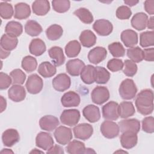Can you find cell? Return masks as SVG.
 I'll return each mask as SVG.
<instances>
[{
    "instance_id": "1",
    "label": "cell",
    "mask_w": 154,
    "mask_h": 154,
    "mask_svg": "<svg viewBox=\"0 0 154 154\" xmlns=\"http://www.w3.org/2000/svg\"><path fill=\"white\" fill-rule=\"evenodd\" d=\"M135 104L138 112L141 114H150L153 111V91L150 89L142 90L136 96Z\"/></svg>"
},
{
    "instance_id": "2",
    "label": "cell",
    "mask_w": 154,
    "mask_h": 154,
    "mask_svg": "<svg viewBox=\"0 0 154 154\" xmlns=\"http://www.w3.org/2000/svg\"><path fill=\"white\" fill-rule=\"evenodd\" d=\"M119 92L120 97L125 100H131L135 97L137 88L134 81L131 79H125L120 85Z\"/></svg>"
},
{
    "instance_id": "3",
    "label": "cell",
    "mask_w": 154,
    "mask_h": 154,
    "mask_svg": "<svg viewBox=\"0 0 154 154\" xmlns=\"http://www.w3.org/2000/svg\"><path fill=\"white\" fill-rule=\"evenodd\" d=\"M80 112L76 109H64L61 116V122L69 126H74L77 125L80 119Z\"/></svg>"
},
{
    "instance_id": "4",
    "label": "cell",
    "mask_w": 154,
    "mask_h": 154,
    "mask_svg": "<svg viewBox=\"0 0 154 154\" xmlns=\"http://www.w3.org/2000/svg\"><path fill=\"white\" fill-rule=\"evenodd\" d=\"M100 130L103 136L108 139L117 137L120 132L119 125L111 120H105L100 125Z\"/></svg>"
},
{
    "instance_id": "5",
    "label": "cell",
    "mask_w": 154,
    "mask_h": 154,
    "mask_svg": "<svg viewBox=\"0 0 154 154\" xmlns=\"http://www.w3.org/2000/svg\"><path fill=\"white\" fill-rule=\"evenodd\" d=\"M25 87L28 93L35 94L42 91L43 87V82L41 77L37 74H32L28 76Z\"/></svg>"
},
{
    "instance_id": "6",
    "label": "cell",
    "mask_w": 154,
    "mask_h": 154,
    "mask_svg": "<svg viewBox=\"0 0 154 154\" xmlns=\"http://www.w3.org/2000/svg\"><path fill=\"white\" fill-rule=\"evenodd\" d=\"M54 135L57 142L61 145L67 144L73 138L72 129L64 126H60L57 128Z\"/></svg>"
},
{
    "instance_id": "7",
    "label": "cell",
    "mask_w": 154,
    "mask_h": 154,
    "mask_svg": "<svg viewBox=\"0 0 154 154\" xmlns=\"http://www.w3.org/2000/svg\"><path fill=\"white\" fill-rule=\"evenodd\" d=\"M73 131L76 138L84 141L91 137L93 133V128L89 123H82L75 126Z\"/></svg>"
},
{
    "instance_id": "8",
    "label": "cell",
    "mask_w": 154,
    "mask_h": 154,
    "mask_svg": "<svg viewBox=\"0 0 154 154\" xmlns=\"http://www.w3.org/2000/svg\"><path fill=\"white\" fill-rule=\"evenodd\" d=\"M91 98L93 103L102 105L109 99L108 89L104 86H97L91 91Z\"/></svg>"
},
{
    "instance_id": "9",
    "label": "cell",
    "mask_w": 154,
    "mask_h": 154,
    "mask_svg": "<svg viewBox=\"0 0 154 154\" xmlns=\"http://www.w3.org/2000/svg\"><path fill=\"white\" fill-rule=\"evenodd\" d=\"M93 28L98 35L106 36L112 32L113 26L110 21L106 19H101L94 22L93 25Z\"/></svg>"
},
{
    "instance_id": "10",
    "label": "cell",
    "mask_w": 154,
    "mask_h": 154,
    "mask_svg": "<svg viewBox=\"0 0 154 154\" xmlns=\"http://www.w3.org/2000/svg\"><path fill=\"white\" fill-rule=\"evenodd\" d=\"M71 85L70 78L66 73H60L52 79L54 88L60 92L67 90Z\"/></svg>"
},
{
    "instance_id": "11",
    "label": "cell",
    "mask_w": 154,
    "mask_h": 154,
    "mask_svg": "<svg viewBox=\"0 0 154 154\" xmlns=\"http://www.w3.org/2000/svg\"><path fill=\"white\" fill-rule=\"evenodd\" d=\"M119 104L114 101H110L102 106V116L105 120H116L119 116L118 113Z\"/></svg>"
},
{
    "instance_id": "12",
    "label": "cell",
    "mask_w": 154,
    "mask_h": 154,
    "mask_svg": "<svg viewBox=\"0 0 154 154\" xmlns=\"http://www.w3.org/2000/svg\"><path fill=\"white\" fill-rule=\"evenodd\" d=\"M54 144L53 138L50 134L45 132H39L35 138V145L37 147L45 150H49Z\"/></svg>"
},
{
    "instance_id": "13",
    "label": "cell",
    "mask_w": 154,
    "mask_h": 154,
    "mask_svg": "<svg viewBox=\"0 0 154 154\" xmlns=\"http://www.w3.org/2000/svg\"><path fill=\"white\" fill-rule=\"evenodd\" d=\"M107 56V51L103 47L96 46L91 49L88 54L89 61L94 64H97L104 60Z\"/></svg>"
},
{
    "instance_id": "14",
    "label": "cell",
    "mask_w": 154,
    "mask_h": 154,
    "mask_svg": "<svg viewBox=\"0 0 154 154\" xmlns=\"http://www.w3.org/2000/svg\"><path fill=\"white\" fill-rule=\"evenodd\" d=\"M19 140V134L15 129H7L2 134V141L5 146L12 147Z\"/></svg>"
},
{
    "instance_id": "15",
    "label": "cell",
    "mask_w": 154,
    "mask_h": 154,
    "mask_svg": "<svg viewBox=\"0 0 154 154\" xmlns=\"http://www.w3.org/2000/svg\"><path fill=\"white\" fill-rule=\"evenodd\" d=\"M120 132L131 131L138 134L140 130V122L137 119H125L119 122Z\"/></svg>"
},
{
    "instance_id": "16",
    "label": "cell",
    "mask_w": 154,
    "mask_h": 154,
    "mask_svg": "<svg viewBox=\"0 0 154 154\" xmlns=\"http://www.w3.org/2000/svg\"><path fill=\"white\" fill-rule=\"evenodd\" d=\"M120 141L122 146L124 149H131L134 147L137 144V134L131 131L123 132L120 136Z\"/></svg>"
},
{
    "instance_id": "17",
    "label": "cell",
    "mask_w": 154,
    "mask_h": 154,
    "mask_svg": "<svg viewBox=\"0 0 154 154\" xmlns=\"http://www.w3.org/2000/svg\"><path fill=\"white\" fill-rule=\"evenodd\" d=\"M80 101L79 95L73 91L65 93L61 98V104L63 106L67 108L78 106L80 103Z\"/></svg>"
},
{
    "instance_id": "18",
    "label": "cell",
    "mask_w": 154,
    "mask_h": 154,
    "mask_svg": "<svg viewBox=\"0 0 154 154\" xmlns=\"http://www.w3.org/2000/svg\"><path fill=\"white\" fill-rule=\"evenodd\" d=\"M8 96L10 100L14 102H21L25 98V89L20 85L14 84L8 89Z\"/></svg>"
},
{
    "instance_id": "19",
    "label": "cell",
    "mask_w": 154,
    "mask_h": 154,
    "mask_svg": "<svg viewBox=\"0 0 154 154\" xmlns=\"http://www.w3.org/2000/svg\"><path fill=\"white\" fill-rule=\"evenodd\" d=\"M85 63L80 59L75 58L69 60L66 64L67 72L72 76H78L85 67Z\"/></svg>"
},
{
    "instance_id": "20",
    "label": "cell",
    "mask_w": 154,
    "mask_h": 154,
    "mask_svg": "<svg viewBox=\"0 0 154 154\" xmlns=\"http://www.w3.org/2000/svg\"><path fill=\"white\" fill-rule=\"evenodd\" d=\"M39 125L42 129L51 132L55 129L59 125V120L57 117L52 115H46L39 120Z\"/></svg>"
},
{
    "instance_id": "21",
    "label": "cell",
    "mask_w": 154,
    "mask_h": 154,
    "mask_svg": "<svg viewBox=\"0 0 154 154\" xmlns=\"http://www.w3.org/2000/svg\"><path fill=\"white\" fill-rule=\"evenodd\" d=\"M82 114L87 120L90 123H95L100 119L99 108L94 105H88L82 110Z\"/></svg>"
},
{
    "instance_id": "22",
    "label": "cell",
    "mask_w": 154,
    "mask_h": 154,
    "mask_svg": "<svg viewBox=\"0 0 154 154\" xmlns=\"http://www.w3.org/2000/svg\"><path fill=\"white\" fill-rule=\"evenodd\" d=\"M120 38L125 46L127 48H132L138 43V38L137 33L132 29H125L120 35Z\"/></svg>"
},
{
    "instance_id": "23",
    "label": "cell",
    "mask_w": 154,
    "mask_h": 154,
    "mask_svg": "<svg viewBox=\"0 0 154 154\" xmlns=\"http://www.w3.org/2000/svg\"><path fill=\"white\" fill-rule=\"evenodd\" d=\"M48 54L51 58L54 65L60 66L64 64L65 57L63 49L59 46H53L48 50Z\"/></svg>"
},
{
    "instance_id": "24",
    "label": "cell",
    "mask_w": 154,
    "mask_h": 154,
    "mask_svg": "<svg viewBox=\"0 0 154 154\" xmlns=\"http://www.w3.org/2000/svg\"><path fill=\"white\" fill-rule=\"evenodd\" d=\"M148 19V16L146 13L143 12L137 13L132 17V26L138 31L143 30L147 27Z\"/></svg>"
},
{
    "instance_id": "25",
    "label": "cell",
    "mask_w": 154,
    "mask_h": 154,
    "mask_svg": "<svg viewBox=\"0 0 154 154\" xmlns=\"http://www.w3.org/2000/svg\"><path fill=\"white\" fill-rule=\"evenodd\" d=\"M31 14V9L28 4L25 2H19L14 5V17L22 20L27 19Z\"/></svg>"
},
{
    "instance_id": "26",
    "label": "cell",
    "mask_w": 154,
    "mask_h": 154,
    "mask_svg": "<svg viewBox=\"0 0 154 154\" xmlns=\"http://www.w3.org/2000/svg\"><path fill=\"white\" fill-rule=\"evenodd\" d=\"M33 13L37 16H45L50 10V4L47 0H36L32 4Z\"/></svg>"
},
{
    "instance_id": "27",
    "label": "cell",
    "mask_w": 154,
    "mask_h": 154,
    "mask_svg": "<svg viewBox=\"0 0 154 154\" xmlns=\"http://www.w3.org/2000/svg\"><path fill=\"white\" fill-rule=\"evenodd\" d=\"M18 43V39L16 37L4 34L1 38L0 45L1 47L5 51H11L14 49Z\"/></svg>"
},
{
    "instance_id": "28",
    "label": "cell",
    "mask_w": 154,
    "mask_h": 154,
    "mask_svg": "<svg viewBox=\"0 0 154 154\" xmlns=\"http://www.w3.org/2000/svg\"><path fill=\"white\" fill-rule=\"evenodd\" d=\"M135 112V107L131 102L123 101L118 106V113L121 118H128L132 116Z\"/></svg>"
},
{
    "instance_id": "29",
    "label": "cell",
    "mask_w": 154,
    "mask_h": 154,
    "mask_svg": "<svg viewBox=\"0 0 154 154\" xmlns=\"http://www.w3.org/2000/svg\"><path fill=\"white\" fill-rule=\"evenodd\" d=\"M46 45L40 38L32 39L29 45V52L35 56L42 55L46 51Z\"/></svg>"
},
{
    "instance_id": "30",
    "label": "cell",
    "mask_w": 154,
    "mask_h": 154,
    "mask_svg": "<svg viewBox=\"0 0 154 154\" xmlns=\"http://www.w3.org/2000/svg\"><path fill=\"white\" fill-rule=\"evenodd\" d=\"M79 39L81 45L85 48H91L93 46L96 42V36L89 29L82 31Z\"/></svg>"
},
{
    "instance_id": "31",
    "label": "cell",
    "mask_w": 154,
    "mask_h": 154,
    "mask_svg": "<svg viewBox=\"0 0 154 154\" xmlns=\"http://www.w3.org/2000/svg\"><path fill=\"white\" fill-rule=\"evenodd\" d=\"M37 71L42 76L46 78L55 75L57 72V69L55 66L50 62L43 61L39 64Z\"/></svg>"
},
{
    "instance_id": "32",
    "label": "cell",
    "mask_w": 154,
    "mask_h": 154,
    "mask_svg": "<svg viewBox=\"0 0 154 154\" xmlns=\"http://www.w3.org/2000/svg\"><path fill=\"white\" fill-rule=\"evenodd\" d=\"M110 78L109 72L103 67L96 66L94 70V82L99 84L108 82Z\"/></svg>"
},
{
    "instance_id": "33",
    "label": "cell",
    "mask_w": 154,
    "mask_h": 154,
    "mask_svg": "<svg viewBox=\"0 0 154 154\" xmlns=\"http://www.w3.org/2000/svg\"><path fill=\"white\" fill-rule=\"evenodd\" d=\"M94 66L90 64L85 66L80 73L82 82L86 84H93L94 82Z\"/></svg>"
},
{
    "instance_id": "34",
    "label": "cell",
    "mask_w": 154,
    "mask_h": 154,
    "mask_svg": "<svg viewBox=\"0 0 154 154\" xmlns=\"http://www.w3.org/2000/svg\"><path fill=\"white\" fill-rule=\"evenodd\" d=\"M42 31V26L34 20H29L25 25V32L31 37L38 35L41 34Z\"/></svg>"
},
{
    "instance_id": "35",
    "label": "cell",
    "mask_w": 154,
    "mask_h": 154,
    "mask_svg": "<svg viewBox=\"0 0 154 154\" xmlns=\"http://www.w3.org/2000/svg\"><path fill=\"white\" fill-rule=\"evenodd\" d=\"M5 32L6 34L17 37L22 34L23 26L20 23L11 20L7 23L5 27Z\"/></svg>"
},
{
    "instance_id": "36",
    "label": "cell",
    "mask_w": 154,
    "mask_h": 154,
    "mask_svg": "<svg viewBox=\"0 0 154 154\" xmlns=\"http://www.w3.org/2000/svg\"><path fill=\"white\" fill-rule=\"evenodd\" d=\"M81 49V44L76 40L70 41L65 46V53L69 58L77 57Z\"/></svg>"
},
{
    "instance_id": "37",
    "label": "cell",
    "mask_w": 154,
    "mask_h": 154,
    "mask_svg": "<svg viewBox=\"0 0 154 154\" xmlns=\"http://www.w3.org/2000/svg\"><path fill=\"white\" fill-rule=\"evenodd\" d=\"M63 34L62 27L58 24H53L49 26L46 30L47 38L50 40H57L59 39Z\"/></svg>"
},
{
    "instance_id": "38",
    "label": "cell",
    "mask_w": 154,
    "mask_h": 154,
    "mask_svg": "<svg viewBox=\"0 0 154 154\" xmlns=\"http://www.w3.org/2000/svg\"><path fill=\"white\" fill-rule=\"evenodd\" d=\"M66 149L67 152L70 154L84 153L85 146L82 141L74 140L68 143Z\"/></svg>"
},
{
    "instance_id": "39",
    "label": "cell",
    "mask_w": 154,
    "mask_h": 154,
    "mask_svg": "<svg viewBox=\"0 0 154 154\" xmlns=\"http://www.w3.org/2000/svg\"><path fill=\"white\" fill-rule=\"evenodd\" d=\"M73 14L77 16L82 22L85 24L91 23L94 19L93 14L89 10L84 7L76 10L73 12Z\"/></svg>"
},
{
    "instance_id": "40",
    "label": "cell",
    "mask_w": 154,
    "mask_h": 154,
    "mask_svg": "<svg viewBox=\"0 0 154 154\" xmlns=\"http://www.w3.org/2000/svg\"><path fill=\"white\" fill-rule=\"evenodd\" d=\"M21 66L25 71L30 73L36 69L37 67V61L34 57L31 55H27L23 58Z\"/></svg>"
},
{
    "instance_id": "41",
    "label": "cell",
    "mask_w": 154,
    "mask_h": 154,
    "mask_svg": "<svg viewBox=\"0 0 154 154\" xmlns=\"http://www.w3.org/2000/svg\"><path fill=\"white\" fill-rule=\"evenodd\" d=\"M127 56L134 63H140L143 60V51L138 46L129 48L127 50Z\"/></svg>"
},
{
    "instance_id": "42",
    "label": "cell",
    "mask_w": 154,
    "mask_h": 154,
    "mask_svg": "<svg viewBox=\"0 0 154 154\" xmlns=\"http://www.w3.org/2000/svg\"><path fill=\"white\" fill-rule=\"evenodd\" d=\"M140 45L143 48L152 46L154 45V32H143L140 35Z\"/></svg>"
},
{
    "instance_id": "43",
    "label": "cell",
    "mask_w": 154,
    "mask_h": 154,
    "mask_svg": "<svg viewBox=\"0 0 154 154\" xmlns=\"http://www.w3.org/2000/svg\"><path fill=\"white\" fill-rule=\"evenodd\" d=\"M108 50L115 58L122 57L125 54V49L120 42H113L108 45Z\"/></svg>"
},
{
    "instance_id": "44",
    "label": "cell",
    "mask_w": 154,
    "mask_h": 154,
    "mask_svg": "<svg viewBox=\"0 0 154 154\" xmlns=\"http://www.w3.org/2000/svg\"><path fill=\"white\" fill-rule=\"evenodd\" d=\"M52 5L54 10L59 13L67 11L70 7V2L68 0H53Z\"/></svg>"
},
{
    "instance_id": "45",
    "label": "cell",
    "mask_w": 154,
    "mask_h": 154,
    "mask_svg": "<svg viewBox=\"0 0 154 154\" xmlns=\"http://www.w3.org/2000/svg\"><path fill=\"white\" fill-rule=\"evenodd\" d=\"M14 14V10L11 4L7 2L0 3V16L4 19H9Z\"/></svg>"
},
{
    "instance_id": "46",
    "label": "cell",
    "mask_w": 154,
    "mask_h": 154,
    "mask_svg": "<svg viewBox=\"0 0 154 154\" xmlns=\"http://www.w3.org/2000/svg\"><path fill=\"white\" fill-rule=\"evenodd\" d=\"M10 75L12 79V84L22 85L24 83L26 79L25 73L20 69H16L13 70Z\"/></svg>"
},
{
    "instance_id": "47",
    "label": "cell",
    "mask_w": 154,
    "mask_h": 154,
    "mask_svg": "<svg viewBox=\"0 0 154 154\" xmlns=\"http://www.w3.org/2000/svg\"><path fill=\"white\" fill-rule=\"evenodd\" d=\"M123 73L129 77L134 76L137 72V65L130 60H126L123 64Z\"/></svg>"
},
{
    "instance_id": "48",
    "label": "cell",
    "mask_w": 154,
    "mask_h": 154,
    "mask_svg": "<svg viewBox=\"0 0 154 154\" xmlns=\"http://www.w3.org/2000/svg\"><path fill=\"white\" fill-rule=\"evenodd\" d=\"M116 15V17L120 20H126L129 19L131 16L132 11L128 7L122 5L117 8Z\"/></svg>"
},
{
    "instance_id": "49",
    "label": "cell",
    "mask_w": 154,
    "mask_h": 154,
    "mask_svg": "<svg viewBox=\"0 0 154 154\" xmlns=\"http://www.w3.org/2000/svg\"><path fill=\"white\" fill-rule=\"evenodd\" d=\"M142 129L146 133L152 134L154 132V118L149 116L144 118L142 120Z\"/></svg>"
},
{
    "instance_id": "50",
    "label": "cell",
    "mask_w": 154,
    "mask_h": 154,
    "mask_svg": "<svg viewBox=\"0 0 154 154\" xmlns=\"http://www.w3.org/2000/svg\"><path fill=\"white\" fill-rule=\"evenodd\" d=\"M107 68L112 72L121 70L123 67V61L119 58H112L108 61L106 66Z\"/></svg>"
},
{
    "instance_id": "51",
    "label": "cell",
    "mask_w": 154,
    "mask_h": 154,
    "mask_svg": "<svg viewBox=\"0 0 154 154\" xmlns=\"http://www.w3.org/2000/svg\"><path fill=\"white\" fill-rule=\"evenodd\" d=\"M12 84L11 76L4 72L0 73V88L1 90L7 89Z\"/></svg>"
},
{
    "instance_id": "52",
    "label": "cell",
    "mask_w": 154,
    "mask_h": 154,
    "mask_svg": "<svg viewBox=\"0 0 154 154\" xmlns=\"http://www.w3.org/2000/svg\"><path fill=\"white\" fill-rule=\"evenodd\" d=\"M143 60L147 61H153L154 60V49L153 48H146L143 50Z\"/></svg>"
},
{
    "instance_id": "53",
    "label": "cell",
    "mask_w": 154,
    "mask_h": 154,
    "mask_svg": "<svg viewBox=\"0 0 154 154\" xmlns=\"http://www.w3.org/2000/svg\"><path fill=\"white\" fill-rule=\"evenodd\" d=\"M144 7L146 11L150 14L153 15L154 13V1L147 0L144 3Z\"/></svg>"
},
{
    "instance_id": "54",
    "label": "cell",
    "mask_w": 154,
    "mask_h": 154,
    "mask_svg": "<svg viewBox=\"0 0 154 154\" xmlns=\"http://www.w3.org/2000/svg\"><path fill=\"white\" fill-rule=\"evenodd\" d=\"M64 150L62 147H61L59 145H54L49 150H47L46 153H60V154H63L64 153Z\"/></svg>"
},
{
    "instance_id": "55",
    "label": "cell",
    "mask_w": 154,
    "mask_h": 154,
    "mask_svg": "<svg viewBox=\"0 0 154 154\" xmlns=\"http://www.w3.org/2000/svg\"><path fill=\"white\" fill-rule=\"evenodd\" d=\"M1 112H2L7 107V102H6V99L5 98H4L3 96H1Z\"/></svg>"
},
{
    "instance_id": "56",
    "label": "cell",
    "mask_w": 154,
    "mask_h": 154,
    "mask_svg": "<svg viewBox=\"0 0 154 154\" xmlns=\"http://www.w3.org/2000/svg\"><path fill=\"white\" fill-rule=\"evenodd\" d=\"M147 27L149 29H153L154 28V19H153V17L151 16L149 19H148L147 20Z\"/></svg>"
},
{
    "instance_id": "57",
    "label": "cell",
    "mask_w": 154,
    "mask_h": 154,
    "mask_svg": "<svg viewBox=\"0 0 154 154\" xmlns=\"http://www.w3.org/2000/svg\"><path fill=\"white\" fill-rule=\"evenodd\" d=\"M10 54V51H7L1 48V59H4L8 57Z\"/></svg>"
},
{
    "instance_id": "58",
    "label": "cell",
    "mask_w": 154,
    "mask_h": 154,
    "mask_svg": "<svg viewBox=\"0 0 154 154\" xmlns=\"http://www.w3.org/2000/svg\"><path fill=\"white\" fill-rule=\"evenodd\" d=\"M139 2L138 1H134V0H125L124 1V3L130 7L134 6L137 5Z\"/></svg>"
},
{
    "instance_id": "59",
    "label": "cell",
    "mask_w": 154,
    "mask_h": 154,
    "mask_svg": "<svg viewBox=\"0 0 154 154\" xmlns=\"http://www.w3.org/2000/svg\"><path fill=\"white\" fill-rule=\"evenodd\" d=\"M1 153H13V152L11 149H3V150L1 151Z\"/></svg>"
},
{
    "instance_id": "60",
    "label": "cell",
    "mask_w": 154,
    "mask_h": 154,
    "mask_svg": "<svg viewBox=\"0 0 154 154\" xmlns=\"http://www.w3.org/2000/svg\"><path fill=\"white\" fill-rule=\"evenodd\" d=\"M30 153H43V152L41 151V150H39L37 149H34L32 150H31L30 152Z\"/></svg>"
},
{
    "instance_id": "61",
    "label": "cell",
    "mask_w": 154,
    "mask_h": 154,
    "mask_svg": "<svg viewBox=\"0 0 154 154\" xmlns=\"http://www.w3.org/2000/svg\"><path fill=\"white\" fill-rule=\"evenodd\" d=\"M118 152H123V153H128L126 151H122V150H117L116 152H115L114 153H118Z\"/></svg>"
}]
</instances>
